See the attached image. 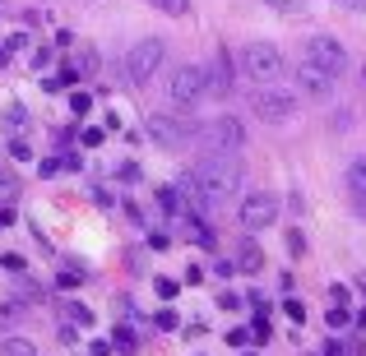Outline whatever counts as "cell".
I'll return each instance as SVG.
<instances>
[{"instance_id": "12", "label": "cell", "mask_w": 366, "mask_h": 356, "mask_svg": "<svg viewBox=\"0 0 366 356\" xmlns=\"http://www.w3.org/2000/svg\"><path fill=\"white\" fill-rule=\"evenodd\" d=\"M259 268H264V250L255 245V236H246L237 250V273H259Z\"/></svg>"}, {"instance_id": "24", "label": "cell", "mask_w": 366, "mask_h": 356, "mask_svg": "<svg viewBox=\"0 0 366 356\" xmlns=\"http://www.w3.org/2000/svg\"><path fill=\"white\" fill-rule=\"evenodd\" d=\"M269 9H278V14H297L302 9V0H264Z\"/></svg>"}, {"instance_id": "10", "label": "cell", "mask_w": 366, "mask_h": 356, "mask_svg": "<svg viewBox=\"0 0 366 356\" xmlns=\"http://www.w3.org/2000/svg\"><path fill=\"white\" fill-rule=\"evenodd\" d=\"M204 70H209V93H214V98H232V88H237V83H232V61H227V51H218L214 56V65H204Z\"/></svg>"}, {"instance_id": "9", "label": "cell", "mask_w": 366, "mask_h": 356, "mask_svg": "<svg viewBox=\"0 0 366 356\" xmlns=\"http://www.w3.org/2000/svg\"><path fill=\"white\" fill-rule=\"evenodd\" d=\"M278 213H283V204H278V195H269V190H255V195L242 199V227H246V232H264V227H274Z\"/></svg>"}, {"instance_id": "8", "label": "cell", "mask_w": 366, "mask_h": 356, "mask_svg": "<svg viewBox=\"0 0 366 356\" xmlns=\"http://www.w3.org/2000/svg\"><path fill=\"white\" fill-rule=\"evenodd\" d=\"M149 139L162 143V148H181V143L199 139V125L195 121H177V116H167V111H153L149 116Z\"/></svg>"}, {"instance_id": "20", "label": "cell", "mask_w": 366, "mask_h": 356, "mask_svg": "<svg viewBox=\"0 0 366 356\" xmlns=\"http://www.w3.org/2000/svg\"><path fill=\"white\" fill-rule=\"evenodd\" d=\"M19 320H24V305H19V301H5V305H0V324H19Z\"/></svg>"}, {"instance_id": "33", "label": "cell", "mask_w": 366, "mask_h": 356, "mask_svg": "<svg viewBox=\"0 0 366 356\" xmlns=\"http://www.w3.org/2000/svg\"><path fill=\"white\" fill-rule=\"evenodd\" d=\"M325 356H348V347H343V342H330V347H325Z\"/></svg>"}, {"instance_id": "37", "label": "cell", "mask_w": 366, "mask_h": 356, "mask_svg": "<svg viewBox=\"0 0 366 356\" xmlns=\"http://www.w3.org/2000/svg\"><path fill=\"white\" fill-rule=\"evenodd\" d=\"M362 88H366V65H362Z\"/></svg>"}, {"instance_id": "17", "label": "cell", "mask_w": 366, "mask_h": 356, "mask_svg": "<svg viewBox=\"0 0 366 356\" xmlns=\"http://www.w3.org/2000/svg\"><path fill=\"white\" fill-rule=\"evenodd\" d=\"M158 14H167V19H186L190 14V0H149Z\"/></svg>"}, {"instance_id": "28", "label": "cell", "mask_w": 366, "mask_h": 356, "mask_svg": "<svg viewBox=\"0 0 366 356\" xmlns=\"http://www.w3.org/2000/svg\"><path fill=\"white\" fill-rule=\"evenodd\" d=\"M153 287H158V296H162V301H172V296H177V283H172V278H158Z\"/></svg>"}, {"instance_id": "22", "label": "cell", "mask_w": 366, "mask_h": 356, "mask_svg": "<svg viewBox=\"0 0 366 356\" xmlns=\"http://www.w3.org/2000/svg\"><path fill=\"white\" fill-rule=\"evenodd\" d=\"M283 310H287V320H297V324L306 320V305L297 301V296H287V301H283Z\"/></svg>"}, {"instance_id": "30", "label": "cell", "mask_w": 366, "mask_h": 356, "mask_svg": "<svg viewBox=\"0 0 366 356\" xmlns=\"http://www.w3.org/2000/svg\"><path fill=\"white\" fill-rule=\"evenodd\" d=\"M0 268H5V273H24V255H5V264H0Z\"/></svg>"}, {"instance_id": "13", "label": "cell", "mask_w": 366, "mask_h": 356, "mask_svg": "<svg viewBox=\"0 0 366 356\" xmlns=\"http://www.w3.org/2000/svg\"><path fill=\"white\" fill-rule=\"evenodd\" d=\"M343 180H348L352 199H362V204H366V153H357V158L348 162V171H343Z\"/></svg>"}, {"instance_id": "25", "label": "cell", "mask_w": 366, "mask_h": 356, "mask_svg": "<svg viewBox=\"0 0 366 356\" xmlns=\"http://www.w3.org/2000/svg\"><path fill=\"white\" fill-rule=\"evenodd\" d=\"M117 347H121L125 356H130L134 347H139V342H134V333H130V329H117Z\"/></svg>"}, {"instance_id": "26", "label": "cell", "mask_w": 366, "mask_h": 356, "mask_svg": "<svg viewBox=\"0 0 366 356\" xmlns=\"http://www.w3.org/2000/svg\"><path fill=\"white\" fill-rule=\"evenodd\" d=\"M325 320H330V324H334V329H343V324H348V320H352V315H348V305H334V310H330V315H325Z\"/></svg>"}, {"instance_id": "23", "label": "cell", "mask_w": 366, "mask_h": 356, "mask_svg": "<svg viewBox=\"0 0 366 356\" xmlns=\"http://www.w3.org/2000/svg\"><path fill=\"white\" fill-rule=\"evenodd\" d=\"M61 287H79L84 283V268H61V278H56Z\"/></svg>"}, {"instance_id": "31", "label": "cell", "mask_w": 366, "mask_h": 356, "mask_svg": "<svg viewBox=\"0 0 366 356\" xmlns=\"http://www.w3.org/2000/svg\"><path fill=\"white\" fill-rule=\"evenodd\" d=\"M227 342H232V347H246L250 333H246V329H232V333H227Z\"/></svg>"}, {"instance_id": "27", "label": "cell", "mask_w": 366, "mask_h": 356, "mask_svg": "<svg viewBox=\"0 0 366 356\" xmlns=\"http://www.w3.org/2000/svg\"><path fill=\"white\" fill-rule=\"evenodd\" d=\"M79 143H84V148H98V143H102V130H98V125H89V130L79 134Z\"/></svg>"}, {"instance_id": "4", "label": "cell", "mask_w": 366, "mask_h": 356, "mask_svg": "<svg viewBox=\"0 0 366 356\" xmlns=\"http://www.w3.org/2000/svg\"><path fill=\"white\" fill-rule=\"evenodd\" d=\"M167 98L177 102V107H195V102L209 98V70L204 65H177L172 70V83H167Z\"/></svg>"}, {"instance_id": "6", "label": "cell", "mask_w": 366, "mask_h": 356, "mask_svg": "<svg viewBox=\"0 0 366 356\" xmlns=\"http://www.w3.org/2000/svg\"><path fill=\"white\" fill-rule=\"evenodd\" d=\"M250 111H255L259 121H269V125H283V121L297 116V93L278 88V83H269V88H255V93H250Z\"/></svg>"}, {"instance_id": "34", "label": "cell", "mask_w": 366, "mask_h": 356, "mask_svg": "<svg viewBox=\"0 0 366 356\" xmlns=\"http://www.w3.org/2000/svg\"><path fill=\"white\" fill-rule=\"evenodd\" d=\"M339 5H348V9H366V0H339Z\"/></svg>"}, {"instance_id": "15", "label": "cell", "mask_w": 366, "mask_h": 356, "mask_svg": "<svg viewBox=\"0 0 366 356\" xmlns=\"http://www.w3.org/2000/svg\"><path fill=\"white\" fill-rule=\"evenodd\" d=\"M0 356H42V352H37V342H28V338H19V333H9V338L0 342Z\"/></svg>"}, {"instance_id": "14", "label": "cell", "mask_w": 366, "mask_h": 356, "mask_svg": "<svg viewBox=\"0 0 366 356\" xmlns=\"http://www.w3.org/2000/svg\"><path fill=\"white\" fill-rule=\"evenodd\" d=\"M186 236H195V245H204V250H214V245H218L214 227H209V223H199V218H186Z\"/></svg>"}, {"instance_id": "3", "label": "cell", "mask_w": 366, "mask_h": 356, "mask_svg": "<svg viewBox=\"0 0 366 356\" xmlns=\"http://www.w3.org/2000/svg\"><path fill=\"white\" fill-rule=\"evenodd\" d=\"M162 61H167V42L162 37H144V42H134L125 51V74H130V83H153Z\"/></svg>"}, {"instance_id": "29", "label": "cell", "mask_w": 366, "mask_h": 356, "mask_svg": "<svg viewBox=\"0 0 366 356\" xmlns=\"http://www.w3.org/2000/svg\"><path fill=\"white\" fill-rule=\"evenodd\" d=\"M158 329H162V333L177 329V310H158Z\"/></svg>"}, {"instance_id": "32", "label": "cell", "mask_w": 366, "mask_h": 356, "mask_svg": "<svg viewBox=\"0 0 366 356\" xmlns=\"http://www.w3.org/2000/svg\"><path fill=\"white\" fill-rule=\"evenodd\" d=\"M218 305H223V310H242V301H237L232 292H223V296H218Z\"/></svg>"}, {"instance_id": "16", "label": "cell", "mask_w": 366, "mask_h": 356, "mask_svg": "<svg viewBox=\"0 0 366 356\" xmlns=\"http://www.w3.org/2000/svg\"><path fill=\"white\" fill-rule=\"evenodd\" d=\"M19 199V176L14 171H0V208H9Z\"/></svg>"}, {"instance_id": "19", "label": "cell", "mask_w": 366, "mask_h": 356, "mask_svg": "<svg viewBox=\"0 0 366 356\" xmlns=\"http://www.w3.org/2000/svg\"><path fill=\"white\" fill-rule=\"evenodd\" d=\"M158 204L167 208V213H181V208H186V199H181L177 185H162V190H158Z\"/></svg>"}, {"instance_id": "11", "label": "cell", "mask_w": 366, "mask_h": 356, "mask_svg": "<svg viewBox=\"0 0 366 356\" xmlns=\"http://www.w3.org/2000/svg\"><path fill=\"white\" fill-rule=\"evenodd\" d=\"M297 83H302L306 98H330V93H334V79H330V74L315 70V65H306V61H302V70H297Z\"/></svg>"}, {"instance_id": "1", "label": "cell", "mask_w": 366, "mask_h": 356, "mask_svg": "<svg viewBox=\"0 0 366 356\" xmlns=\"http://www.w3.org/2000/svg\"><path fill=\"white\" fill-rule=\"evenodd\" d=\"M242 176H246V167H242L237 153H204V158L181 176L177 190H181V199H186V208H195V213H218V208L242 190Z\"/></svg>"}, {"instance_id": "18", "label": "cell", "mask_w": 366, "mask_h": 356, "mask_svg": "<svg viewBox=\"0 0 366 356\" xmlns=\"http://www.w3.org/2000/svg\"><path fill=\"white\" fill-rule=\"evenodd\" d=\"M65 320L79 324V329H89V324H93V310H89V305H79V301H65Z\"/></svg>"}, {"instance_id": "35", "label": "cell", "mask_w": 366, "mask_h": 356, "mask_svg": "<svg viewBox=\"0 0 366 356\" xmlns=\"http://www.w3.org/2000/svg\"><path fill=\"white\" fill-rule=\"evenodd\" d=\"M357 292H362V296H366V273H357Z\"/></svg>"}, {"instance_id": "21", "label": "cell", "mask_w": 366, "mask_h": 356, "mask_svg": "<svg viewBox=\"0 0 366 356\" xmlns=\"http://www.w3.org/2000/svg\"><path fill=\"white\" fill-rule=\"evenodd\" d=\"M89 107H93L89 93H70V111H74V116H89Z\"/></svg>"}, {"instance_id": "5", "label": "cell", "mask_w": 366, "mask_h": 356, "mask_svg": "<svg viewBox=\"0 0 366 356\" xmlns=\"http://www.w3.org/2000/svg\"><path fill=\"white\" fill-rule=\"evenodd\" d=\"M199 143L204 153H242L246 148V125L237 116H214L199 125Z\"/></svg>"}, {"instance_id": "2", "label": "cell", "mask_w": 366, "mask_h": 356, "mask_svg": "<svg viewBox=\"0 0 366 356\" xmlns=\"http://www.w3.org/2000/svg\"><path fill=\"white\" fill-rule=\"evenodd\" d=\"M242 70H246V79H255L259 88H269V83L283 79L287 61H283V51H278L274 42H246V51H242Z\"/></svg>"}, {"instance_id": "36", "label": "cell", "mask_w": 366, "mask_h": 356, "mask_svg": "<svg viewBox=\"0 0 366 356\" xmlns=\"http://www.w3.org/2000/svg\"><path fill=\"white\" fill-rule=\"evenodd\" d=\"M0 65H9V46H5V51H0Z\"/></svg>"}, {"instance_id": "7", "label": "cell", "mask_w": 366, "mask_h": 356, "mask_svg": "<svg viewBox=\"0 0 366 356\" xmlns=\"http://www.w3.org/2000/svg\"><path fill=\"white\" fill-rule=\"evenodd\" d=\"M306 65H315V70H325L330 79H339V74L348 70V46H343L339 37L320 33V37H311V42H306Z\"/></svg>"}]
</instances>
